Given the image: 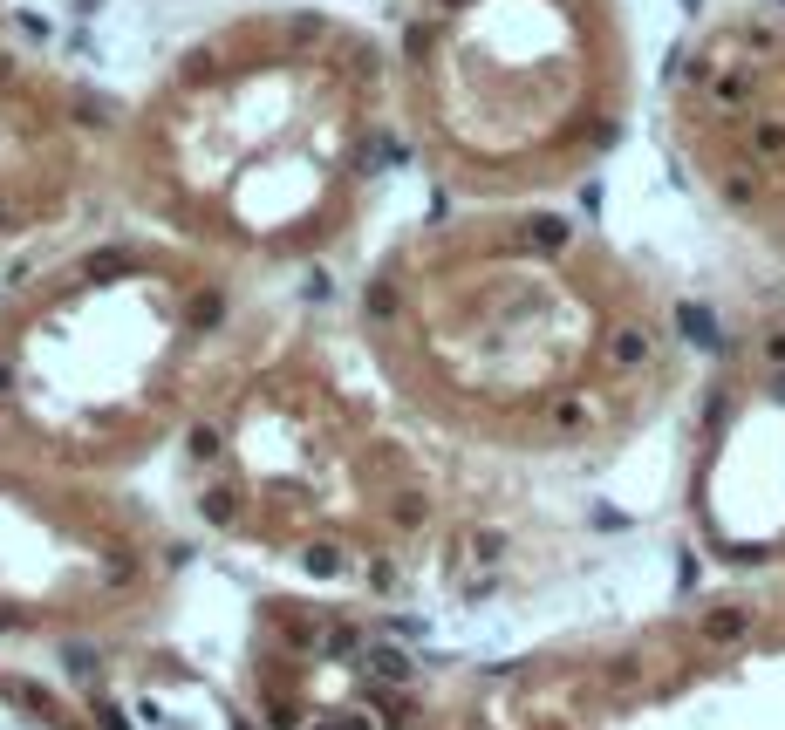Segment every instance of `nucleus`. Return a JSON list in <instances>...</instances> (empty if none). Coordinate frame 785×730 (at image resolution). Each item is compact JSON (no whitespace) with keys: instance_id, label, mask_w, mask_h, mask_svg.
Segmentation results:
<instances>
[{"instance_id":"1","label":"nucleus","mask_w":785,"mask_h":730,"mask_svg":"<svg viewBox=\"0 0 785 730\" xmlns=\"http://www.w3.org/2000/svg\"><path fill=\"white\" fill-rule=\"evenodd\" d=\"M745 635H751L745 608H717V615H704V642H717V649H731V642H745Z\"/></svg>"},{"instance_id":"2","label":"nucleus","mask_w":785,"mask_h":730,"mask_svg":"<svg viewBox=\"0 0 785 730\" xmlns=\"http://www.w3.org/2000/svg\"><path fill=\"white\" fill-rule=\"evenodd\" d=\"M608 362H615V369H642V362H649V335H642V328H622V335L608 342Z\"/></svg>"},{"instance_id":"3","label":"nucleus","mask_w":785,"mask_h":730,"mask_svg":"<svg viewBox=\"0 0 785 730\" xmlns=\"http://www.w3.org/2000/svg\"><path fill=\"white\" fill-rule=\"evenodd\" d=\"M369 676H376V683H410V662L396 649H369Z\"/></svg>"},{"instance_id":"4","label":"nucleus","mask_w":785,"mask_h":730,"mask_svg":"<svg viewBox=\"0 0 785 730\" xmlns=\"http://www.w3.org/2000/svg\"><path fill=\"white\" fill-rule=\"evenodd\" d=\"M751 151L758 157H785V123H751Z\"/></svg>"},{"instance_id":"5","label":"nucleus","mask_w":785,"mask_h":730,"mask_svg":"<svg viewBox=\"0 0 785 730\" xmlns=\"http://www.w3.org/2000/svg\"><path fill=\"white\" fill-rule=\"evenodd\" d=\"M683 335H690L697 348H717V321H710L704 308H683Z\"/></svg>"},{"instance_id":"6","label":"nucleus","mask_w":785,"mask_h":730,"mask_svg":"<svg viewBox=\"0 0 785 730\" xmlns=\"http://www.w3.org/2000/svg\"><path fill=\"white\" fill-rule=\"evenodd\" d=\"M745 89H751V76H738V69L710 82V96H717V103H745Z\"/></svg>"},{"instance_id":"7","label":"nucleus","mask_w":785,"mask_h":730,"mask_svg":"<svg viewBox=\"0 0 785 730\" xmlns=\"http://www.w3.org/2000/svg\"><path fill=\"white\" fill-rule=\"evenodd\" d=\"M205 512H212V519H219V526H233V519H239V499H233V492H226V485H219V492H212V499H205Z\"/></svg>"},{"instance_id":"8","label":"nucleus","mask_w":785,"mask_h":730,"mask_svg":"<svg viewBox=\"0 0 785 730\" xmlns=\"http://www.w3.org/2000/svg\"><path fill=\"white\" fill-rule=\"evenodd\" d=\"M581 417H588V410H581V396H567V403H553V430H574V423H581Z\"/></svg>"},{"instance_id":"9","label":"nucleus","mask_w":785,"mask_h":730,"mask_svg":"<svg viewBox=\"0 0 785 730\" xmlns=\"http://www.w3.org/2000/svg\"><path fill=\"white\" fill-rule=\"evenodd\" d=\"M308 567H314V574H335V567H342V553H335V546H314Z\"/></svg>"},{"instance_id":"10","label":"nucleus","mask_w":785,"mask_h":730,"mask_svg":"<svg viewBox=\"0 0 785 730\" xmlns=\"http://www.w3.org/2000/svg\"><path fill=\"white\" fill-rule=\"evenodd\" d=\"M772 362H785V335H772Z\"/></svg>"},{"instance_id":"11","label":"nucleus","mask_w":785,"mask_h":730,"mask_svg":"<svg viewBox=\"0 0 785 730\" xmlns=\"http://www.w3.org/2000/svg\"><path fill=\"white\" fill-rule=\"evenodd\" d=\"M349 730H355V724H349Z\"/></svg>"}]
</instances>
